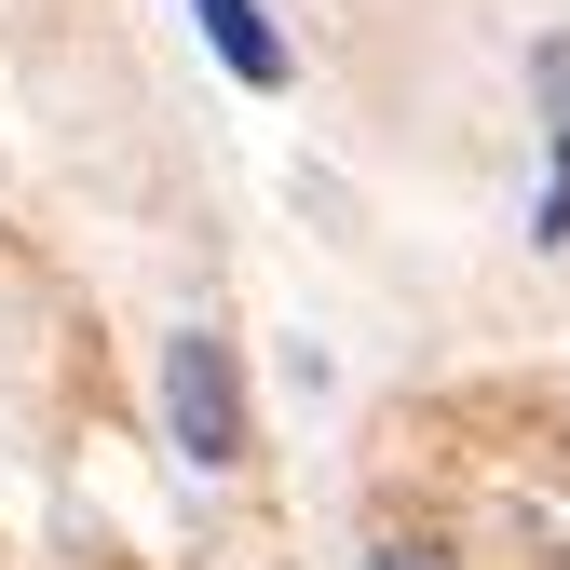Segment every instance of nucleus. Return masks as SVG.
<instances>
[{"instance_id":"nucleus-1","label":"nucleus","mask_w":570,"mask_h":570,"mask_svg":"<svg viewBox=\"0 0 570 570\" xmlns=\"http://www.w3.org/2000/svg\"><path fill=\"white\" fill-rule=\"evenodd\" d=\"M164 435H177L190 475H232L245 462V367H232L218 326H177L164 340Z\"/></svg>"},{"instance_id":"nucleus-2","label":"nucleus","mask_w":570,"mask_h":570,"mask_svg":"<svg viewBox=\"0 0 570 570\" xmlns=\"http://www.w3.org/2000/svg\"><path fill=\"white\" fill-rule=\"evenodd\" d=\"M190 28H204V55H218L245 96H285V82H299V41H285L258 0H190Z\"/></svg>"},{"instance_id":"nucleus-3","label":"nucleus","mask_w":570,"mask_h":570,"mask_svg":"<svg viewBox=\"0 0 570 570\" xmlns=\"http://www.w3.org/2000/svg\"><path fill=\"white\" fill-rule=\"evenodd\" d=\"M530 109H543V150H557V177H543V204H530V232L570 245V41L530 55Z\"/></svg>"},{"instance_id":"nucleus-4","label":"nucleus","mask_w":570,"mask_h":570,"mask_svg":"<svg viewBox=\"0 0 570 570\" xmlns=\"http://www.w3.org/2000/svg\"><path fill=\"white\" fill-rule=\"evenodd\" d=\"M367 570H462L449 543H421V530H394V543H367Z\"/></svg>"}]
</instances>
